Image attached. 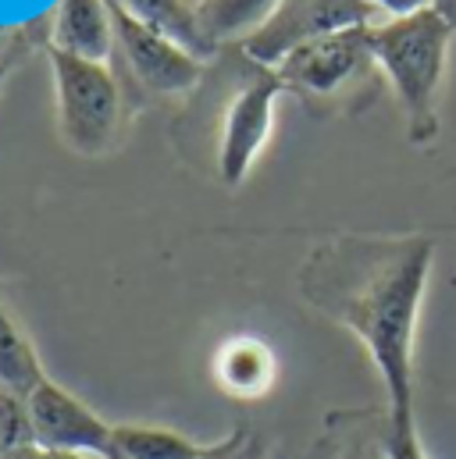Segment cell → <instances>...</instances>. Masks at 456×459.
<instances>
[{
	"instance_id": "23",
	"label": "cell",
	"mask_w": 456,
	"mask_h": 459,
	"mask_svg": "<svg viewBox=\"0 0 456 459\" xmlns=\"http://www.w3.org/2000/svg\"><path fill=\"white\" fill-rule=\"evenodd\" d=\"M189 4H193V7H197V4H200V0H189Z\"/></svg>"
},
{
	"instance_id": "9",
	"label": "cell",
	"mask_w": 456,
	"mask_h": 459,
	"mask_svg": "<svg viewBox=\"0 0 456 459\" xmlns=\"http://www.w3.org/2000/svg\"><path fill=\"white\" fill-rule=\"evenodd\" d=\"M47 47L108 65L114 54V25L108 0H57L50 11Z\"/></svg>"
},
{
	"instance_id": "19",
	"label": "cell",
	"mask_w": 456,
	"mask_h": 459,
	"mask_svg": "<svg viewBox=\"0 0 456 459\" xmlns=\"http://www.w3.org/2000/svg\"><path fill=\"white\" fill-rule=\"evenodd\" d=\"M435 11H439V14H446V22L456 29V0H439V4H435Z\"/></svg>"
},
{
	"instance_id": "18",
	"label": "cell",
	"mask_w": 456,
	"mask_h": 459,
	"mask_svg": "<svg viewBox=\"0 0 456 459\" xmlns=\"http://www.w3.org/2000/svg\"><path fill=\"white\" fill-rule=\"evenodd\" d=\"M22 43V29L18 25H0V65L11 61V50ZM14 65V61H11Z\"/></svg>"
},
{
	"instance_id": "20",
	"label": "cell",
	"mask_w": 456,
	"mask_h": 459,
	"mask_svg": "<svg viewBox=\"0 0 456 459\" xmlns=\"http://www.w3.org/2000/svg\"><path fill=\"white\" fill-rule=\"evenodd\" d=\"M0 459H43V449H18V453H7V456H0Z\"/></svg>"
},
{
	"instance_id": "3",
	"label": "cell",
	"mask_w": 456,
	"mask_h": 459,
	"mask_svg": "<svg viewBox=\"0 0 456 459\" xmlns=\"http://www.w3.org/2000/svg\"><path fill=\"white\" fill-rule=\"evenodd\" d=\"M54 97H57V132L65 146L79 157H104L118 143L121 128V90L111 65L86 61L47 47Z\"/></svg>"
},
{
	"instance_id": "4",
	"label": "cell",
	"mask_w": 456,
	"mask_h": 459,
	"mask_svg": "<svg viewBox=\"0 0 456 459\" xmlns=\"http://www.w3.org/2000/svg\"><path fill=\"white\" fill-rule=\"evenodd\" d=\"M374 68L378 61L371 54V25H353L342 32L307 39L275 65L282 86L307 100L342 97L346 90L364 82Z\"/></svg>"
},
{
	"instance_id": "8",
	"label": "cell",
	"mask_w": 456,
	"mask_h": 459,
	"mask_svg": "<svg viewBox=\"0 0 456 459\" xmlns=\"http://www.w3.org/2000/svg\"><path fill=\"white\" fill-rule=\"evenodd\" d=\"M108 11H111L114 43H118L125 65L132 68V75L146 90L171 97V93H189L204 79V61L197 54L171 43L157 29L136 22L132 14H125L111 0H108Z\"/></svg>"
},
{
	"instance_id": "15",
	"label": "cell",
	"mask_w": 456,
	"mask_h": 459,
	"mask_svg": "<svg viewBox=\"0 0 456 459\" xmlns=\"http://www.w3.org/2000/svg\"><path fill=\"white\" fill-rule=\"evenodd\" d=\"M32 446H36V435H32L25 399L0 388V456L18 453V449H32Z\"/></svg>"
},
{
	"instance_id": "11",
	"label": "cell",
	"mask_w": 456,
	"mask_h": 459,
	"mask_svg": "<svg viewBox=\"0 0 456 459\" xmlns=\"http://www.w3.org/2000/svg\"><path fill=\"white\" fill-rule=\"evenodd\" d=\"M114 453L118 459H218L232 453V442L204 446L171 428L153 424H114Z\"/></svg>"
},
{
	"instance_id": "22",
	"label": "cell",
	"mask_w": 456,
	"mask_h": 459,
	"mask_svg": "<svg viewBox=\"0 0 456 459\" xmlns=\"http://www.w3.org/2000/svg\"><path fill=\"white\" fill-rule=\"evenodd\" d=\"M7 75H11V61H4V65H0V90H4V82H7Z\"/></svg>"
},
{
	"instance_id": "14",
	"label": "cell",
	"mask_w": 456,
	"mask_h": 459,
	"mask_svg": "<svg viewBox=\"0 0 456 459\" xmlns=\"http://www.w3.org/2000/svg\"><path fill=\"white\" fill-rule=\"evenodd\" d=\"M43 381H47V370L39 363L36 345L11 317V310L0 303V388L29 399V392Z\"/></svg>"
},
{
	"instance_id": "6",
	"label": "cell",
	"mask_w": 456,
	"mask_h": 459,
	"mask_svg": "<svg viewBox=\"0 0 456 459\" xmlns=\"http://www.w3.org/2000/svg\"><path fill=\"white\" fill-rule=\"evenodd\" d=\"M36 449L43 453H90L101 459H118L114 453V424L97 410H90L79 395L61 388L57 381H43L25 399Z\"/></svg>"
},
{
	"instance_id": "2",
	"label": "cell",
	"mask_w": 456,
	"mask_h": 459,
	"mask_svg": "<svg viewBox=\"0 0 456 459\" xmlns=\"http://www.w3.org/2000/svg\"><path fill=\"white\" fill-rule=\"evenodd\" d=\"M453 32L439 11L371 25V54L403 108L410 143L417 146H428L439 135V90Z\"/></svg>"
},
{
	"instance_id": "7",
	"label": "cell",
	"mask_w": 456,
	"mask_h": 459,
	"mask_svg": "<svg viewBox=\"0 0 456 459\" xmlns=\"http://www.w3.org/2000/svg\"><path fill=\"white\" fill-rule=\"evenodd\" d=\"M374 18L378 14L367 0H285L278 14L242 43V54L264 68H275L300 43L353 25H374Z\"/></svg>"
},
{
	"instance_id": "17",
	"label": "cell",
	"mask_w": 456,
	"mask_h": 459,
	"mask_svg": "<svg viewBox=\"0 0 456 459\" xmlns=\"http://www.w3.org/2000/svg\"><path fill=\"white\" fill-rule=\"evenodd\" d=\"M374 14H381V22H396V18H414L425 11H435L439 0H367Z\"/></svg>"
},
{
	"instance_id": "10",
	"label": "cell",
	"mask_w": 456,
	"mask_h": 459,
	"mask_svg": "<svg viewBox=\"0 0 456 459\" xmlns=\"http://www.w3.org/2000/svg\"><path fill=\"white\" fill-rule=\"evenodd\" d=\"M275 352L253 335L228 339L215 356V377L235 399H257L275 385Z\"/></svg>"
},
{
	"instance_id": "1",
	"label": "cell",
	"mask_w": 456,
	"mask_h": 459,
	"mask_svg": "<svg viewBox=\"0 0 456 459\" xmlns=\"http://www.w3.org/2000/svg\"><path fill=\"white\" fill-rule=\"evenodd\" d=\"M432 260L425 235H336L300 271L307 303L364 342L389 392V424H414V339Z\"/></svg>"
},
{
	"instance_id": "16",
	"label": "cell",
	"mask_w": 456,
	"mask_h": 459,
	"mask_svg": "<svg viewBox=\"0 0 456 459\" xmlns=\"http://www.w3.org/2000/svg\"><path fill=\"white\" fill-rule=\"evenodd\" d=\"M385 459H428L425 449H421V438H417L414 424H389Z\"/></svg>"
},
{
	"instance_id": "21",
	"label": "cell",
	"mask_w": 456,
	"mask_h": 459,
	"mask_svg": "<svg viewBox=\"0 0 456 459\" xmlns=\"http://www.w3.org/2000/svg\"><path fill=\"white\" fill-rule=\"evenodd\" d=\"M43 459H101V456H90V453H43Z\"/></svg>"
},
{
	"instance_id": "13",
	"label": "cell",
	"mask_w": 456,
	"mask_h": 459,
	"mask_svg": "<svg viewBox=\"0 0 456 459\" xmlns=\"http://www.w3.org/2000/svg\"><path fill=\"white\" fill-rule=\"evenodd\" d=\"M125 14H132L136 22L157 29L161 36H168L171 43L186 47L189 54H197L200 61L207 54H215V47L204 39L200 25H197V7L189 0H111Z\"/></svg>"
},
{
	"instance_id": "5",
	"label": "cell",
	"mask_w": 456,
	"mask_h": 459,
	"mask_svg": "<svg viewBox=\"0 0 456 459\" xmlns=\"http://www.w3.org/2000/svg\"><path fill=\"white\" fill-rule=\"evenodd\" d=\"M282 79L275 68H264L250 57L246 75L228 93L218 135V178L225 186H239L257 164L260 150L275 128V104L282 97Z\"/></svg>"
},
{
	"instance_id": "12",
	"label": "cell",
	"mask_w": 456,
	"mask_h": 459,
	"mask_svg": "<svg viewBox=\"0 0 456 459\" xmlns=\"http://www.w3.org/2000/svg\"><path fill=\"white\" fill-rule=\"evenodd\" d=\"M285 0H200L197 4V25L204 39L218 50L228 39H250L260 32Z\"/></svg>"
}]
</instances>
